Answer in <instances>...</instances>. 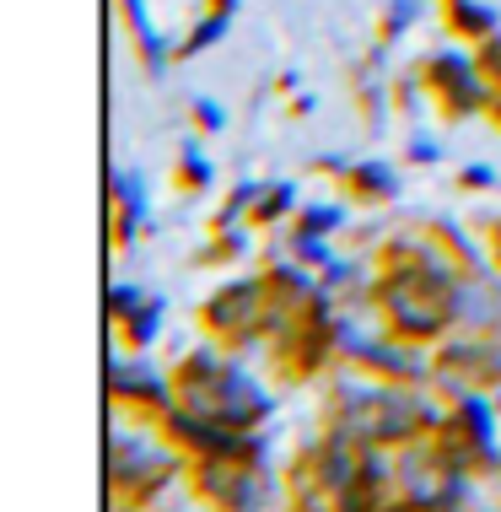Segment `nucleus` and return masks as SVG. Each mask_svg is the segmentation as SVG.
Returning <instances> with one entry per match:
<instances>
[{
    "instance_id": "423d86ee",
    "label": "nucleus",
    "mask_w": 501,
    "mask_h": 512,
    "mask_svg": "<svg viewBox=\"0 0 501 512\" xmlns=\"http://www.w3.org/2000/svg\"><path fill=\"white\" fill-rule=\"evenodd\" d=\"M200 324L227 351H254L259 340H270V275H238L216 286L200 302Z\"/></svg>"
},
{
    "instance_id": "a211bd4d",
    "label": "nucleus",
    "mask_w": 501,
    "mask_h": 512,
    "mask_svg": "<svg viewBox=\"0 0 501 512\" xmlns=\"http://www.w3.org/2000/svg\"><path fill=\"white\" fill-rule=\"evenodd\" d=\"M442 6H448V27L458 38H491L496 33V11L491 6H480V0H442Z\"/></svg>"
},
{
    "instance_id": "ddd939ff",
    "label": "nucleus",
    "mask_w": 501,
    "mask_h": 512,
    "mask_svg": "<svg viewBox=\"0 0 501 512\" xmlns=\"http://www.w3.org/2000/svg\"><path fill=\"white\" fill-rule=\"evenodd\" d=\"M329 173H340V184H345V195H351L356 205H388L399 195V173L388 168V162H324Z\"/></svg>"
},
{
    "instance_id": "1a4fd4ad",
    "label": "nucleus",
    "mask_w": 501,
    "mask_h": 512,
    "mask_svg": "<svg viewBox=\"0 0 501 512\" xmlns=\"http://www.w3.org/2000/svg\"><path fill=\"white\" fill-rule=\"evenodd\" d=\"M421 87L431 92V103L442 108L448 119H469V114H485L496 98V87L485 81L480 60L464 49H437L421 60Z\"/></svg>"
},
{
    "instance_id": "dca6fc26",
    "label": "nucleus",
    "mask_w": 501,
    "mask_h": 512,
    "mask_svg": "<svg viewBox=\"0 0 501 512\" xmlns=\"http://www.w3.org/2000/svg\"><path fill=\"white\" fill-rule=\"evenodd\" d=\"M119 329V345H130V351H151L162 335V297H146L141 308H130L124 318H114Z\"/></svg>"
},
{
    "instance_id": "bb28decb",
    "label": "nucleus",
    "mask_w": 501,
    "mask_h": 512,
    "mask_svg": "<svg viewBox=\"0 0 501 512\" xmlns=\"http://www.w3.org/2000/svg\"><path fill=\"white\" fill-rule=\"evenodd\" d=\"M410 162L415 168H431V162H442V146L431 135H410Z\"/></svg>"
},
{
    "instance_id": "6e6552de",
    "label": "nucleus",
    "mask_w": 501,
    "mask_h": 512,
    "mask_svg": "<svg viewBox=\"0 0 501 512\" xmlns=\"http://www.w3.org/2000/svg\"><path fill=\"white\" fill-rule=\"evenodd\" d=\"M496 415L501 410L485 394H458V399H448V410H442V421H437V432H431V437H437L475 480H485V475H496V469H501Z\"/></svg>"
},
{
    "instance_id": "9b49d317",
    "label": "nucleus",
    "mask_w": 501,
    "mask_h": 512,
    "mask_svg": "<svg viewBox=\"0 0 501 512\" xmlns=\"http://www.w3.org/2000/svg\"><path fill=\"white\" fill-rule=\"evenodd\" d=\"M108 394H114L119 405H130V410L162 415L167 405H173V372L146 367L141 351H130V362H124V356H114V367H108Z\"/></svg>"
},
{
    "instance_id": "a878e982",
    "label": "nucleus",
    "mask_w": 501,
    "mask_h": 512,
    "mask_svg": "<svg viewBox=\"0 0 501 512\" xmlns=\"http://www.w3.org/2000/svg\"><path fill=\"white\" fill-rule=\"evenodd\" d=\"M141 302H146V292H141V286H124V281H114V286H108V318H124L130 308H141Z\"/></svg>"
},
{
    "instance_id": "412c9836",
    "label": "nucleus",
    "mask_w": 501,
    "mask_h": 512,
    "mask_svg": "<svg viewBox=\"0 0 501 512\" xmlns=\"http://www.w3.org/2000/svg\"><path fill=\"white\" fill-rule=\"evenodd\" d=\"M345 227V205L329 200V205H302L297 211V232H318V238H329V232Z\"/></svg>"
},
{
    "instance_id": "c85d7f7f",
    "label": "nucleus",
    "mask_w": 501,
    "mask_h": 512,
    "mask_svg": "<svg viewBox=\"0 0 501 512\" xmlns=\"http://www.w3.org/2000/svg\"><path fill=\"white\" fill-rule=\"evenodd\" d=\"M458 184H464V189H491V184H496V173L485 168V162H475V168L458 173Z\"/></svg>"
},
{
    "instance_id": "cd10ccee",
    "label": "nucleus",
    "mask_w": 501,
    "mask_h": 512,
    "mask_svg": "<svg viewBox=\"0 0 501 512\" xmlns=\"http://www.w3.org/2000/svg\"><path fill=\"white\" fill-rule=\"evenodd\" d=\"M194 124H200V130H221V124H227V114H221L211 98H194Z\"/></svg>"
},
{
    "instance_id": "b1692460",
    "label": "nucleus",
    "mask_w": 501,
    "mask_h": 512,
    "mask_svg": "<svg viewBox=\"0 0 501 512\" xmlns=\"http://www.w3.org/2000/svg\"><path fill=\"white\" fill-rule=\"evenodd\" d=\"M415 17H421V0H394V6H388V17H383V27H378L383 44H394V38L405 33V27H410Z\"/></svg>"
},
{
    "instance_id": "4468645a",
    "label": "nucleus",
    "mask_w": 501,
    "mask_h": 512,
    "mask_svg": "<svg viewBox=\"0 0 501 512\" xmlns=\"http://www.w3.org/2000/svg\"><path fill=\"white\" fill-rule=\"evenodd\" d=\"M108 211H114V248L141 238V221H146V189L135 173H114L108 178Z\"/></svg>"
},
{
    "instance_id": "2eb2a0df",
    "label": "nucleus",
    "mask_w": 501,
    "mask_h": 512,
    "mask_svg": "<svg viewBox=\"0 0 501 512\" xmlns=\"http://www.w3.org/2000/svg\"><path fill=\"white\" fill-rule=\"evenodd\" d=\"M119 11H124V22H130V38H135V49H141V65L151 76H162V65H167V38L157 33V22H151V11H146V0H119Z\"/></svg>"
},
{
    "instance_id": "0eeeda50",
    "label": "nucleus",
    "mask_w": 501,
    "mask_h": 512,
    "mask_svg": "<svg viewBox=\"0 0 501 512\" xmlns=\"http://www.w3.org/2000/svg\"><path fill=\"white\" fill-rule=\"evenodd\" d=\"M431 389L442 399L501 394V335L458 329V335L437 340V351H431Z\"/></svg>"
},
{
    "instance_id": "f257e3e1",
    "label": "nucleus",
    "mask_w": 501,
    "mask_h": 512,
    "mask_svg": "<svg viewBox=\"0 0 501 512\" xmlns=\"http://www.w3.org/2000/svg\"><path fill=\"white\" fill-rule=\"evenodd\" d=\"M431 383H394V378H372L351 362V372L334 378V394L324 405V426L345 432L367 448H388L399 453L415 437H431L442 421V399H431Z\"/></svg>"
},
{
    "instance_id": "5701e85b",
    "label": "nucleus",
    "mask_w": 501,
    "mask_h": 512,
    "mask_svg": "<svg viewBox=\"0 0 501 512\" xmlns=\"http://www.w3.org/2000/svg\"><path fill=\"white\" fill-rule=\"evenodd\" d=\"M291 254L302 259V265H329V238H318V232H297L291 227Z\"/></svg>"
},
{
    "instance_id": "393cba45",
    "label": "nucleus",
    "mask_w": 501,
    "mask_h": 512,
    "mask_svg": "<svg viewBox=\"0 0 501 512\" xmlns=\"http://www.w3.org/2000/svg\"><path fill=\"white\" fill-rule=\"evenodd\" d=\"M475 60H480V71H485V81L501 92V33H491V38H480L475 44Z\"/></svg>"
},
{
    "instance_id": "f03ea898",
    "label": "nucleus",
    "mask_w": 501,
    "mask_h": 512,
    "mask_svg": "<svg viewBox=\"0 0 501 512\" xmlns=\"http://www.w3.org/2000/svg\"><path fill=\"white\" fill-rule=\"evenodd\" d=\"M173 405H184L194 415H211L221 426H238V432H259L270 421L275 399L270 389L238 362V351H189L173 367Z\"/></svg>"
},
{
    "instance_id": "9d476101",
    "label": "nucleus",
    "mask_w": 501,
    "mask_h": 512,
    "mask_svg": "<svg viewBox=\"0 0 501 512\" xmlns=\"http://www.w3.org/2000/svg\"><path fill=\"white\" fill-rule=\"evenodd\" d=\"M189 486L211 512H264V464L254 459H189Z\"/></svg>"
},
{
    "instance_id": "c756f323",
    "label": "nucleus",
    "mask_w": 501,
    "mask_h": 512,
    "mask_svg": "<svg viewBox=\"0 0 501 512\" xmlns=\"http://www.w3.org/2000/svg\"><path fill=\"white\" fill-rule=\"evenodd\" d=\"M485 119H491L496 130H501V92H496V98H491V108H485Z\"/></svg>"
},
{
    "instance_id": "7ed1b4c3",
    "label": "nucleus",
    "mask_w": 501,
    "mask_h": 512,
    "mask_svg": "<svg viewBox=\"0 0 501 512\" xmlns=\"http://www.w3.org/2000/svg\"><path fill=\"white\" fill-rule=\"evenodd\" d=\"M184 469H189V453L173 448V442H146L135 432H114V448H108L114 512H141L146 502H157Z\"/></svg>"
},
{
    "instance_id": "2f4dec72",
    "label": "nucleus",
    "mask_w": 501,
    "mask_h": 512,
    "mask_svg": "<svg viewBox=\"0 0 501 512\" xmlns=\"http://www.w3.org/2000/svg\"><path fill=\"white\" fill-rule=\"evenodd\" d=\"M211 11H221V17H232V11H238V0H211Z\"/></svg>"
},
{
    "instance_id": "7c9ffc66",
    "label": "nucleus",
    "mask_w": 501,
    "mask_h": 512,
    "mask_svg": "<svg viewBox=\"0 0 501 512\" xmlns=\"http://www.w3.org/2000/svg\"><path fill=\"white\" fill-rule=\"evenodd\" d=\"M388 512H431V507H415V502H399V496H394V502H388Z\"/></svg>"
},
{
    "instance_id": "39448f33",
    "label": "nucleus",
    "mask_w": 501,
    "mask_h": 512,
    "mask_svg": "<svg viewBox=\"0 0 501 512\" xmlns=\"http://www.w3.org/2000/svg\"><path fill=\"white\" fill-rule=\"evenodd\" d=\"M264 345L275 351V367H281L291 383L318 378V372L340 356V313H334L329 292H318L308 308H297Z\"/></svg>"
},
{
    "instance_id": "aec40b11",
    "label": "nucleus",
    "mask_w": 501,
    "mask_h": 512,
    "mask_svg": "<svg viewBox=\"0 0 501 512\" xmlns=\"http://www.w3.org/2000/svg\"><path fill=\"white\" fill-rule=\"evenodd\" d=\"M178 184H184L189 195H194V189H211V184H216V168L205 162L200 141H184V146H178Z\"/></svg>"
},
{
    "instance_id": "f8f14e48",
    "label": "nucleus",
    "mask_w": 501,
    "mask_h": 512,
    "mask_svg": "<svg viewBox=\"0 0 501 512\" xmlns=\"http://www.w3.org/2000/svg\"><path fill=\"white\" fill-rule=\"evenodd\" d=\"M453 318L458 329H485V335H501V281L491 270H469L453 292Z\"/></svg>"
},
{
    "instance_id": "20e7f679",
    "label": "nucleus",
    "mask_w": 501,
    "mask_h": 512,
    "mask_svg": "<svg viewBox=\"0 0 501 512\" xmlns=\"http://www.w3.org/2000/svg\"><path fill=\"white\" fill-rule=\"evenodd\" d=\"M469 469L442 448L437 437H415L394 453V491L399 502H415V507H431V512H464V496H469Z\"/></svg>"
},
{
    "instance_id": "6ab92c4d",
    "label": "nucleus",
    "mask_w": 501,
    "mask_h": 512,
    "mask_svg": "<svg viewBox=\"0 0 501 512\" xmlns=\"http://www.w3.org/2000/svg\"><path fill=\"white\" fill-rule=\"evenodd\" d=\"M227 22H232V17H221V11H205V17L194 22V33L173 49V60H194V54H205L211 44H221V38H227Z\"/></svg>"
},
{
    "instance_id": "f3484780",
    "label": "nucleus",
    "mask_w": 501,
    "mask_h": 512,
    "mask_svg": "<svg viewBox=\"0 0 501 512\" xmlns=\"http://www.w3.org/2000/svg\"><path fill=\"white\" fill-rule=\"evenodd\" d=\"M297 211H302V205H297V184H291V178H275V184L259 189L254 211H248V227H275V221H286Z\"/></svg>"
},
{
    "instance_id": "4be33fe9",
    "label": "nucleus",
    "mask_w": 501,
    "mask_h": 512,
    "mask_svg": "<svg viewBox=\"0 0 501 512\" xmlns=\"http://www.w3.org/2000/svg\"><path fill=\"white\" fill-rule=\"evenodd\" d=\"M248 248V232L243 227H216V238H211V248H205V259H216V265H227V259H238Z\"/></svg>"
}]
</instances>
